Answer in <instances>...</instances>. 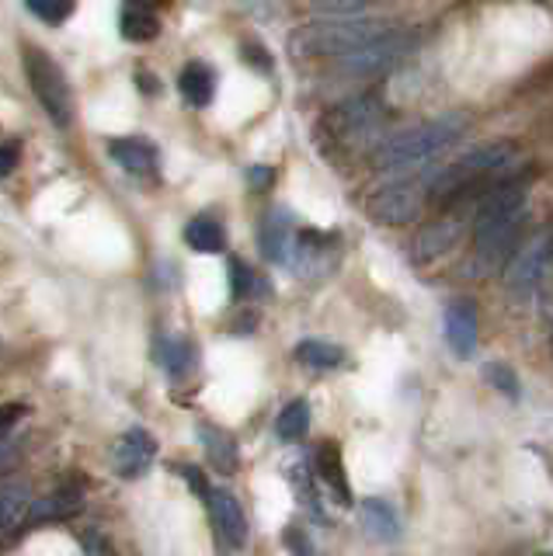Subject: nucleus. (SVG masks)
Returning <instances> with one entry per match:
<instances>
[{"instance_id":"23","label":"nucleus","mask_w":553,"mask_h":556,"mask_svg":"<svg viewBox=\"0 0 553 556\" xmlns=\"http://www.w3.org/2000/svg\"><path fill=\"white\" fill-rule=\"evenodd\" d=\"M185 243L199 254H219L227 248V230H223V223H216L210 216H196L185 226Z\"/></svg>"},{"instance_id":"24","label":"nucleus","mask_w":553,"mask_h":556,"mask_svg":"<svg viewBox=\"0 0 553 556\" xmlns=\"http://www.w3.org/2000/svg\"><path fill=\"white\" fill-rule=\"evenodd\" d=\"M297 362L310 365V369H338L344 362V348L321 338H306L297 344Z\"/></svg>"},{"instance_id":"25","label":"nucleus","mask_w":553,"mask_h":556,"mask_svg":"<svg viewBox=\"0 0 553 556\" xmlns=\"http://www.w3.org/2000/svg\"><path fill=\"white\" fill-rule=\"evenodd\" d=\"M275 431H279L282 442H303L306 431H310V404L306 400H292V404H286L279 421H275Z\"/></svg>"},{"instance_id":"35","label":"nucleus","mask_w":553,"mask_h":556,"mask_svg":"<svg viewBox=\"0 0 553 556\" xmlns=\"http://www.w3.org/2000/svg\"><path fill=\"white\" fill-rule=\"evenodd\" d=\"M25 414H28L25 404H4V421H0V425H4V431H11L14 421H18V417H25Z\"/></svg>"},{"instance_id":"6","label":"nucleus","mask_w":553,"mask_h":556,"mask_svg":"<svg viewBox=\"0 0 553 556\" xmlns=\"http://www.w3.org/2000/svg\"><path fill=\"white\" fill-rule=\"evenodd\" d=\"M411 49H414V39L407 31H387L362 49L349 52V56H338V70L344 77H379V74H387V70L401 66L411 56Z\"/></svg>"},{"instance_id":"14","label":"nucleus","mask_w":553,"mask_h":556,"mask_svg":"<svg viewBox=\"0 0 553 556\" xmlns=\"http://www.w3.org/2000/svg\"><path fill=\"white\" fill-rule=\"evenodd\" d=\"M109 156L126 174H136V178H147V174L158 170V147L150 139H136V136L109 139Z\"/></svg>"},{"instance_id":"7","label":"nucleus","mask_w":553,"mask_h":556,"mask_svg":"<svg viewBox=\"0 0 553 556\" xmlns=\"http://www.w3.org/2000/svg\"><path fill=\"white\" fill-rule=\"evenodd\" d=\"M387 122V104L376 94H352L349 101H341L338 109L327 115L331 126L344 143H362V139H376L379 129Z\"/></svg>"},{"instance_id":"26","label":"nucleus","mask_w":553,"mask_h":556,"mask_svg":"<svg viewBox=\"0 0 553 556\" xmlns=\"http://www.w3.org/2000/svg\"><path fill=\"white\" fill-rule=\"evenodd\" d=\"M25 8L39 17L42 25H63L66 17L74 14V8H77V0H25Z\"/></svg>"},{"instance_id":"12","label":"nucleus","mask_w":553,"mask_h":556,"mask_svg":"<svg viewBox=\"0 0 553 556\" xmlns=\"http://www.w3.org/2000/svg\"><path fill=\"white\" fill-rule=\"evenodd\" d=\"M460 233H463V219L460 216H442L436 223H428L411 243V265H431L436 257L449 254L456 248Z\"/></svg>"},{"instance_id":"17","label":"nucleus","mask_w":553,"mask_h":556,"mask_svg":"<svg viewBox=\"0 0 553 556\" xmlns=\"http://www.w3.org/2000/svg\"><path fill=\"white\" fill-rule=\"evenodd\" d=\"M359 515H362V526H366V532L373 539H379V543H397V539H401V515H397V508L390 501L366 497L359 504Z\"/></svg>"},{"instance_id":"36","label":"nucleus","mask_w":553,"mask_h":556,"mask_svg":"<svg viewBox=\"0 0 553 556\" xmlns=\"http://www.w3.org/2000/svg\"><path fill=\"white\" fill-rule=\"evenodd\" d=\"M136 80L143 84V91H147V94H158V77H150L147 70H136Z\"/></svg>"},{"instance_id":"18","label":"nucleus","mask_w":553,"mask_h":556,"mask_svg":"<svg viewBox=\"0 0 553 556\" xmlns=\"http://www.w3.org/2000/svg\"><path fill=\"white\" fill-rule=\"evenodd\" d=\"M118 28H123L126 42H150V39H158V31H161L158 8H150L147 0H129V4L123 8V17H118Z\"/></svg>"},{"instance_id":"1","label":"nucleus","mask_w":553,"mask_h":556,"mask_svg":"<svg viewBox=\"0 0 553 556\" xmlns=\"http://www.w3.org/2000/svg\"><path fill=\"white\" fill-rule=\"evenodd\" d=\"M526 202H529L526 178L498 185L494 191H488V195L477 202L474 243H477V257L488 268H498L508 254H515L518 237H523Z\"/></svg>"},{"instance_id":"34","label":"nucleus","mask_w":553,"mask_h":556,"mask_svg":"<svg viewBox=\"0 0 553 556\" xmlns=\"http://www.w3.org/2000/svg\"><path fill=\"white\" fill-rule=\"evenodd\" d=\"M286 543H289V549H297V553H310V549H314V543H310L306 535H300L297 526H289V529H286Z\"/></svg>"},{"instance_id":"15","label":"nucleus","mask_w":553,"mask_h":556,"mask_svg":"<svg viewBox=\"0 0 553 556\" xmlns=\"http://www.w3.org/2000/svg\"><path fill=\"white\" fill-rule=\"evenodd\" d=\"M80 508H84V494L77 491V486H60L56 494L32 501L28 518H25V529L46 526V521H66V518H74Z\"/></svg>"},{"instance_id":"22","label":"nucleus","mask_w":553,"mask_h":556,"mask_svg":"<svg viewBox=\"0 0 553 556\" xmlns=\"http://www.w3.org/2000/svg\"><path fill=\"white\" fill-rule=\"evenodd\" d=\"M28 508H32V501H28V486H25V483L8 480V483H4V491H0V526H4L8 539L14 535V529H18V526L25 529Z\"/></svg>"},{"instance_id":"2","label":"nucleus","mask_w":553,"mask_h":556,"mask_svg":"<svg viewBox=\"0 0 553 556\" xmlns=\"http://www.w3.org/2000/svg\"><path fill=\"white\" fill-rule=\"evenodd\" d=\"M466 132V118L449 112L439 115L431 122H422V126L404 129L390 139H379L376 150H373V164L376 170H404V167H418L425 164L428 156L442 153L445 147H453L456 139Z\"/></svg>"},{"instance_id":"3","label":"nucleus","mask_w":553,"mask_h":556,"mask_svg":"<svg viewBox=\"0 0 553 556\" xmlns=\"http://www.w3.org/2000/svg\"><path fill=\"white\" fill-rule=\"evenodd\" d=\"M390 28L384 22H369V17H349V14H331V22H317V25H306L292 35V56L297 60H338V56H349V52L362 49L366 42L387 35Z\"/></svg>"},{"instance_id":"19","label":"nucleus","mask_w":553,"mask_h":556,"mask_svg":"<svg viewBox=\"0 0 553 556\" xmlns=\"http://www.w3.org/2000/svg\"><path fill=\"white\" fill-rule=\"evenodd\" d=\"M317 473L324 480V486L331 491L344 508H352V486L349 477H344V463H341V448L335 442H324L317 452Z\"/></svg>"},{"instance_id":"30","label":"nucleus","mask_w":553,"mask_h":556,"mask_svg":"<svg viewBox=\"0 0 553 556\" xmlns=\"http://www.w3.org/2000/svg\"><path fill=\"white\" fill-rule=\"evenodd\" d=\"M181 480L188 483V491L199 494L202 501L213 494V491H210V483H205V477H202V469H196V466H181Z\"/></svg>"},{"instance_id":"33","label":"nucleus","mask_w":553,"mask_h":556,"mask_svg":"<svg viewBox=\"0 0 553 556\" xmlns=\"http://www.w3.org/2000/svg\"><path fill=\"white\" fill-rule=\"evenodd\" d=\"M14 164H18V143L4 139V147H0V174H11Z\"/></svg>"},{"instance_id":"37","label":"nucleus","mask_w":553,"mask_h":556,"mask_svg":"<svg viewBox=\"0 0 553 556\" xmlns=\"http://www.w3.org/2000/svg\"><path fill=\"white\" fill-rule=\"evenodd\" d=\"M147 4H150V8H167L171 0H147Z\"/></svg>"},{"instance_id":"16","label":"nucleus","mask_w":553,"mask_h":556,"mask_svg":"<svg viewBox=\"0 0 553 556\" xmlns=\"http://www.w3.org/2000/svg\"><path fill=\"white\" fill-rule=\"evenodd\" d=\"M199 439H202V448H205V459L213 463V469L219 477L237 473L240 452H237V442H234L230 431H223L216 425H199Z\"/></svg>"},{"instance_id":"29","label":"nucleus","mask_w":553,"mask_h":556,"mask_svg":"<svg viewBox=\"0 0 553 556\" xmlns=\"http://www.w3.org/2000/svg\"><path fill=\"white\" fill-rule=\"evenodd\" d=\"M314 11L324 14H355V11H366L373 4H384V0H306Z\"/></svg>"},{"instance_id":"20","label":"nucleus","mask_w":553,"mask_h":556,"mask_svg":"<svg viewBox=\"0 0 553 556\" xmlns=\"http://www.w3.org/2000/svg\"><path fill=\"white\" fill-rule=\"evenodd\" d=\"M181 98L192 104V109H210V101L216 94V74L205 63H188L181 70Z\"/></svg>"},{"instance_id":"28","label":"nucleus","mask_w":553,"mask_h":556,"mask_svg":"<svg viewBox=\"0 0 553 556\" xmlns=\"http://www.w3.org/2000/svg\"><path fill=\"white\" fill-rule=\"evenodd\" d=\"M230 292L234 300H248L254 292V271L240 257H230Z\"/></svg>"},{"instance_id":"5","label":"nucleus","mask_w":553,"mask_h":556,"mask_svg":"<svg viewBox=\"0 0 553 556\" xmlns=\"http://www.w3.org/2000/svg\"><path fill=\"white\" fill-rule=\"evenodd\" d=\"M431 178L436 170L422 174L418 181H390L376 188L366 199V213L376 226H411L425 213V195H431Z\"/></svg>"},{"instance_id":"13","label":"nucleus","mask_w":553,"mask_h":556,"mask_svg":"<svg viewBox=\"0 0 553 556\" xmlns=\"http://www.w3.org/2000/svg\"><path fill=\"white\" fill-rule=\"evenodd\" d=\"M477 334H480L477 306L470 300L449 303V309H445V344H449V352L466 362L477 352Z\"/></svg>"},{"instance_id":"9","label":"nucleus","mask_w":553,"mask_h":556,"mask_svg":"<svg viewBox=\"0 0 553 556\" xmlns=\"http://www.w3.org/2000/svg\"><path fill=\"white\" fill-rule=\"evenodd\" d=\"M262 254L272 261V265H282V268H292V261H297V248H300V233H297V223L286 213V208H272L262 223Z\"/></svg>"},{"instance_id":"10","label":"nucleus","mask_w":553,"mask_h":556,"mask_svg":"<svg viewBox=\"0 0 553 556\" xmlns=\"http://www.w3.org/2000/svg\"><path fill=\"white\" fill-rule=\"evenodd\" d=\"M550 254H553V237L550 233H540L536 240H529L523 251H515V261L508 265V289L515 295H529L536 286H540Z\"/></svg>"},{"instance_id":"11","label":"nucleus","mask_w":553,"mask_h":556,"mask_svg":"<svg viewBox=\"0 0 553 556\" xmlns=\"http://www.w3.org/2000/svg\"><path fill=\"white\" fill-rule=\"evenodd\" d=\"M205 508H210V521H213L216 535L230 549H240L248 543V518H244V508H240V501L230 491H213L205 497Z\"/></svg>"},{"instance_id":"21","label":"nucleus","mask_w":553,"mask_h":556,"mask_svg":"<svg viewBox=\"0 0 553 556\" xmlns=\"http://www.w3.org/2000/svg\"><path fill=\"white\" fill-rule=\"evenodd\" d=\"M158 362H161V369L167 376L185 379L188 372L196 369V348L188 344L185 338H178V334H161L158 338Z\"/></svg>"},{"instance_id":"8","label":"nucleus","mask_w":553,"mask_h":556,"mask_svg":"<svg viewBox=\"0 0 553 556\" xmlns=\"http://www.w3.org/2000/svg\"><path fill=\"white\" fill-rule=\"evenodd\" d=\"M158 459V442L147 428H129L123 439L112 445V466L123 480H140Z\"/></svg>"},{"instance_id":"31","label":"nucleus","mask_w":553,"mask_h":556,"mask_svg":"<svg viewBox=\"0 0 553 556\" xmlns=\"http://www.w3.org/2000/svg\"><path fill=\"white\" fill-rule=\"evenodd\" d=\"M244 178H248V185H251L254 191H265V188L275 181V170H272V167H265V164H257V167H248Z\"/></svg>"},{"instance_id":"4","label":"nucleus","mask_w":553,"mask_h":556,"mask_svg":"<svg viewBox=\"0 0 553 556\" xmlns=\"http://www.w3.org/2000/svg\"><path fill=\"white\" fill-rule=\"evenodd\" d=\"M22 66H25V77L32 94L39 98L42 112L49 115V122L60 129L71 126L74 118V94H71V84H66V74L60 70V63L42 52L39 46H25L22 52Z\"/></svg>"},{"instance_id":"32","label":"nucleus","mask_w":553,"mask_h":556,"mask_svg":"<svg viewBox=\"0 0 553 556\" xmlns=\"http://www.w3.org/2000/svg\"><path fill=\"white\" fill-rule=\"evenodd\" d=\"M244 63H251L257 74H268L272 63H268V52L262 46H244Z\"/></svg>"},{"instance_id":"27","label":"nucleus","mask_w":553,"mask_h":556,"mask_svg":"<svg viewBox=\"0 0 553 556\" xmlns=\"http://www.w3.org/2000/svg\"><path fill=\"white\" fill-rule=\"evenodd\" d=\"M483 379H488V387H494L498 393H505V396H518V376L512 372V365L505 362H488L483 365Z\"/></svg>"}]
</instances>
